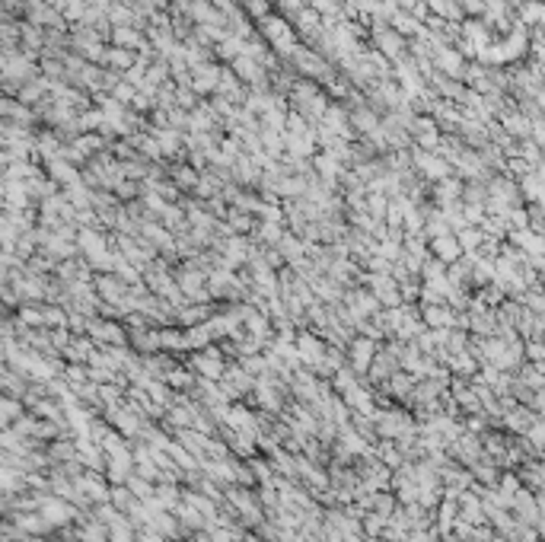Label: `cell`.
<instances>
[{
  "instance_id": "74e56055",
  "label": "cell",
  "mask_w": 545,
  "mask_h": 542,
  "mask_svg": "<svg viewBox=\"0 0 545 542\" xmlns=\"http://www.w3.org/2000/svg\"><path fill=\"white\" fill-rule=\"evenodd\" d=\"M210 338H214V335H210L208 322H204V326H195L192 332H188V348H204Z\"/></svg>"
},
{
  "instance_id": "e575fe53",
  "label": "cell",
  "mask_w": 545,
  "mask_h": 542,
  "mask_svg": "<svg viewBox=\"0 0 545 542\" xmlns=\"http://www.w3.org/2000/svg\"><path fill=\"white\" fill-rule=\"evenodd\" d=\"M19 326L23 328H39L45 326V310H32V306H19Z\"/></svg>"
},
{
  "instance_id": "9c48e42d",
  "label": "cell",
  "mask_w": 545,
  "mask_h": 542,
  "mask_svg": "<svg viewBox=\"0 0 545 542\" xmlns=\"http://www.w3.org/2000/svg\"><path fill=\"white\" fill-rule=\"evenodd\" d=\"M45 173H49V179H54L61 185V189H71V185L83 182V173H80L73 163H67L64 156H58V160H49L45 163Z\"/></svg>"
},
{
  "instance_id": "7dc6e473",
  "label": "cell",
  "mask_w": 545,
  "mask_h": 542,
  "mask_svg": "<svg viewBox=\"0 0 545 542\" xmlns=\"http://www.w3.org/2000/svg\"><path fill=\"white\" fill-rule=\"evenodd\" d=\"M383 526H386V517H383V513H373V517H367V533H373V536H377V533H383Z\"/></svg>"
},
{
  "instance_id": "8992f818",
  "label": "cell",
  "mask_w": 545,
  "mask_h": 542,
  "mask_svg": "<svg viewBox=\"0 0 545 542\" xmlns=\"http://www.w3.org/2000/svg\"><path fill=\"white\" fill-rule=\"evenodd\" d=\"M77 246H80V252H83V256L90 259V269H96V262H102V259L108 256L106 236H102L99 230H93V226H86V230H80V236H77Z\"/></svg>"
},
{
  "instance_id": "d4e9b609",
  "label": "cell",
  "mask_w": 545,
  "mask_h": 542,
  "mask_svg": "<svg viewBox=\"0 0 545 542\" xmlns=\"http://www.w3.org/2000/svg\"><path fill=\"white\" fill-rule=\"evenodd\" d=\"M138 16L141 13L134 10L131 4H121V0H115V4L108 6V23H112V29H118V26H134Z\"/></svg>"
},
{
  "instance_id": "e0dca14e",
  "label": "cell",
  "mask_w": 545,
  "mask_h": 542,
  "mask_svg": "<svg viewBox=\"0 0 545 542\" xmlns=\"http://www.w3.org/2000/svg\"><path fill=\"white\" fill-rule=\"evenodd\" d=\"M138 64V51H131V48H118V45H108L106 51V61H102V67H108V71H131V67Z\"/></svg>"
},
{
  "instance_id": "d6a6232c",
  "label": "cell",
  "mask_w": 545,
  "mask_h": 542,
  "mask_svg": "<svg viewBox=\"0 0 545 542\" xmlns=\"http://www.w3.org/2000/svg\"><path fill=\"white\" fill-rule=\"evenodd\" d=\"M160 338H163V348H166V351H185L188 348V335L175 332V328H163Z\"/></svg>"
},
{
  "instance_id": "3957f363",
  "label": "cell",
  "mask_w": 545,
  "mask_h": 542,
  "mask_svg": "<svg viewBox=\"0 0 545 542\" xmlns=\"http://www.w3.org/2000/svg\"><path fill=\"white\" fill-rule=\"evenodd\" d=\"M412 160H414V169L421 173V179H424V182H444V179H449V176H453V163L444 160L440 154L414 150Z\"/></svg>"
},
{
  "instance_id": "d6986e66",
  "label": "cell",
  "mask_w": 545,
  "mask_h": 542,
  "mask_svg": "<svg viewBox=\"0 0 545 542\" xmlns=\"http://www.w3.org/2000/svg\"><path fill=\"white\" fill-rule=\"evenodd\" d=\"M373 358H377V345H373V338H357V341L351 345V363L357 367V373L370 370Z\"/></svg>"
},
{
  "instance_id": "b9f144b4",
  "label": "cell",
  "mask_w": 545,
  "mask_h": 542,
  "mask_svg": "<svg viewBox=\"0 0 545 542\" xmlns=\"http://www.w3.org/2000/svg\"><path fill=\"white\" fill-rule=\"evenodd\" d=\"M166 383H169V386H179V389H185V386H195V376H188L185 373V370H169V373H166Z\"/></svg>"
},
{
  "instance_id": "4dcf8cb0",
  "label": "cell",
  "mask_w": 545,
  "mask_h": 542,
  "mask_svg": "<svg viewBox=\"0 0 545 542\" xmlns=\"http://www.w3.org/2000/svg\"><path fill=\"white\" fill-rule=\"evenodd\" d=\"M367 214H373L377 221H383V217L389 214V195L370 191V195H367Z\"/></svg>"
},
{
  "instance_id": "836d02e7",
  "label": "cell",
  "mask_w": 545,
  "mask_h": 542,
  "mask_svg": "<svg viewBox=\"0 0 545 542\" xmlns=\"http://www.w3.org/2000/svg\"><path fill=\"white\" fill-rule=\"evenodd\" d=\"M175 106L185 109V112H192V109L201 106V99H198V93H195L192 86H175Z\"/></svg>"
},
{
  "instance_id": "f6af8a7d",
  "label": "cell",
  "mask_w": 545,
  "mask_h": 542,
  "mask_svg": "<svg viewBox=\"0 0 545 542\" xmlns=\"http://www.w3.org/2000/svg\"><path fill=\"white\" fill-rule=\"evenodd\" d=\"M459 4H462V10H466V13H472V16L482 19V13H485L488 0H459Z\"/></svg>"
},
{
  "instance_id": "60d3db41",
  "label": "cell",
  "mask_w": 545,
  "mask_h": 542,
  "mask_svg": "<svg viewBox=\"0 0 545 542\" xmlns=\"http://www.w3.org/2000/svg\"><path fill=\"white\" fill-rule=\"evenodd\" d=\"M115 191H118L121 201H134V198L141 195V185H138V182H131V179H121L118 185H115Z\"/></svg>"
},
{
  "instance_id": "ac0fdd59",
  "label": "cell",
  "mask_w": 545,
  "mask_h": 542,
  "mask_svg": "<svg viewBox=\"0 0 545 542\" xmlns=\"http://www.w3.org/2000/svg\"><path fill=\"white\" fill-rule=\"evenodd\" d=\"M195 370H201L208 380H220L223 373H227V367H223V361H220V354H217V348H208L204 354H198L192 363Z\"/></svg>"
},
{
  "instance_id": "5bb4252c",
  "label": "cell",
  "mask_w": 545,
  "mask_h": 542,
  "mask_svg": "<svg viewBox=\"0 0 545 542\" xmlns=\"http://www.w3.org/2000/svg\"><path fill=\"white\" fill-rule=\"evenodd\" d=\"M188 16L195 19V26H227V16H223V13L217 10L210 0H192Z\"/></svg>"
},
{
  "instance_id": "ffe728a7",
  "label": "cell",
  "mask_w": 545,
  "mask_h": 542,
  "mask_svg": "<svg viewBox=\"0 0 545 542\" xmlns=\"http://www.w3.org/2000/svg\"><path fill=\"white\" fill-rule=\"evenodd\" d=\"M462 39L475 45V51L491 45V29H488L482 19H472V23H462Z\"/></svg>"
},
{
  "instance_id": "484cf974",
  "label": "cell",
  "mask_w": 545,
  "mask_h": 542,
  "mask_svg": "<svg viewBox=\"0 0 545 542\" xmlns=\"http://www.w3.org/2000/svg\"><path fill=\"white\" fill-rule=\"evenodd\" d=\"M277 249H281L284 262L300 265V262H303V259H306V252H310V243H300L297 236H284L281 243H277Z\"/></svg>"
},
{
  "instance_id": "ab89813d",
  "label": "cell",
  "mask_w": 545,
  "mask_h": 542,
  "mask_svg": "<svg viewBox=\"0 0 545 542\" xmlns=\"http://www.w3.org/2000/svg\"><path fill=\"white\" fill-rule=\"evenodd\" d=\"M392 393H396L399 399H408V396L414 393V386H412V380H408V373H396V376H392Z\"/></svg>"
},
{
  "instance_id": "ee69618b",
  "label": "cell",
  "mask_w": 545,
  "mask_h": 542,
  "mask_svg": "<svg viewBox=\"0 0 545 542\" xmlns=\"http://www.w3.org/2000/svg\"><path fill=\"white\" fill-rule=\"evenodd\" d=\"M118 396H121L118 386H108V383H106V386H99V399L106 402V406H115V402H118Z\"/></svg>"
},
{
  "instance_id": "5b68a950",
  "label": "cell",
  "mask_w": 545,
  "mask_h": 542,
  "mask_svg": "<svg viewBox=\"0 0 545 542\" xmlns=\"http://www.w3.org/2000/svg\"><path fill=\"white\" fill-rule=\"evenodd\" d=\"M220 74H223V64H217V61L195 64L192 67V90L198 96H214L217 86H220Z\"/></svg>"
},
{
  "instance_id": "c3c4849f",
  "label": "cell",
  "mask_w": 545,
  "mask_h": 542,
  "mask_svg": "<svg viewBox=\"0 0 545 542\" xmlns=\"http://www.w3.org/2000/svg\"><path fill=\"white\" fill-rule=\"evenodd\" d=\"M526 354H529V358H533V361H545V341H533Z\"/></svg>"
},
{
  "instance_id": "8fae6325",
  "label": "cell",
  "mask_w": 545,
  "mask_h": 542,
  "mask_svg": "<svg viewBox=\"0 0 545 542\" xmlns=\"http://www.w3.org/2000/svg\"><path fill=\"white\" fill-rule=\"evenodd\" d=\"M431 252H434V259H440V262H447V265L459 262V259L466 256V252H462V246H459V236H456V233H444V236L431 239Z\"/></svg>"
},
{
  "instance_id": "52a82bcc",
  "label": "cell",
  "mask_w": 545,
  "mask_h": 542,
  "mask_svg": "<svg viewBox=\"0 0 545 542\" xmlns=\"http://www.w3.org/2000/svg\"><path fill=\"white\" fill-rule=\"evenodd\" d=\"M86 332H90L93 341H102V345H112V348H125L128 345V335L121 332L118 322H106V319H93L90 326H86Z\"/></svg>"
},
{
  "instance_id": "f546056e",
  "label": "cell",
  "mask_w": 545,
  "mask_h": 542,
  "mask_svg": "<svg viewBox=\"0 0 545 542\" xmlns=\"http://www.w3.org/2000/svg\"><path fill=\"white\" fill-rule=\"evenodd\" d=\"M255 236L262 239V243H268V246H277L284 239V226L281 224H268V221H262L255 226Z\"/></svg>"
},
{
  "instance_id": "44dd1931",
  "label": "cell",
  "mask_w": 545,
  "mask_h": 542,
  "mask_svg": "<svg viewBox=\"0 0 545 542\" xmlns=\"http://www.w3.org/2000/svg\"><path fill=\"white\" fill-rule=\"evenodd\" d=\"M169 182L179 185L182 191H195V189H198V182H201V173H198L195 166H185V163H179V166L169 169Z\"/></svg>"
},
{
  "instance_id": "cb8c5ba5",
  "label": "cell",
  "mask_w": 545,
  "mask_h": 542,
  "mask_svg": "<svg viewBox=\"0 0 545 542\" xmlns=\"http://www.w3.org/2000/svg\"><path fill=\"white\" fill-rule=\"evenodd\" d=\"M399 373V358L396 354H377L373 358V363H370V376L373 380H389V376H396Z\"/></svg>"
},
{
  "instance_id": "83f0119b",
  "label": "cell",
  "mask_w": 545,
  "mask_h": 542,
  "mask_svg": "<svg viewBox=\"0 0 545 542\" xmlns=\"http://www.w3.org/2000/svg\"><path fill=\"white\" fill-rule=\"evenodd\" d=\"M61 354H64V358L71 361V363H83V361H90V358H93V338H73Z\"/></svg>"
},
{
  "instance_id": "9a60e30c",
  "label": "cell",
  "mask_w": 545,
  "mask_h": 542,
  "mask_svg": "<svg viewBox=\"0 0 545 542\" xmlns=\"http://www.w3.org/2000/svg\"><path fill=\"white\" fill-rule=\"evenodd\" d=\"M108 45L118 48H131V51H141L147 45V36L138 29V26H118V29L108 32Z\"/></svg>"
},
{
  "instance_id": "f1b7e54d",
  "label": "cell",
  "mask_w": 545,
  "mask_h": 542,
  "mask_svg": "<svg viewBox=\"0 0 545 542\" xmlns=\"http://www.w3.org/2000/svg\"><path fill=\"white\" fill-rule=\"evenodd\" d=\"M456 236H459L462 252H475L479 246H485V230H482V226H466V230H459Z\"/></svg>"
},
{
  "instance_id": "4fadbf2b",
  "label": "cell",
  "mask_w": 545,
  "mask_h": 542,
  "mask_svg": "<svg viewBox=\"0 0 545 542\" xmlns=\"http://www.w3.org/2000/svg\"><path fill=\"white\" fill-rule=\"evenodd\" d=\"M510 246H520L526 256L542 259V256H545V233H536V230H510Z\"/></svg>"
},
{
  "instance_id": "f35d334b",
  "label": "cell",
  "mask_w": 545,
  "mask_h": 542,
  "mask_svg": "<svg viewBox=\"0 0 545 542\" xmlns=\"http://www.w3.org/2000/svg\"><path fill=\"white\" fill-rule=\"evenodd\" d=\"M392 501H396L392 495H373V498H367L364 504H370V507H373V511H377V513H383V517H389V513H392Z\"/></svg>"
},
{
  "instance_id": "d590c367",
  "label": "cell",
  "mask_w": 545,
  "mask_h": 542,
  "mask_svg": "<svg viewBox=\"0 0 545 542\" xmlns=\"http://www.w3.org/2000/svg\"><path fill=\"white\" fill-rule=\"evenodd\" d=\"M108 501L115 504V511H131L134 507V491L131 488H112Z\"/></svg>"
},
{
  "instance_id": "2e32d148",
  "label": "cell",
  "mask_w": 545,
  "mask_h": 542,
  "mask_svg": "<svg viewBox=\"0 0 545 542\" xmlns=\"http://www.w3.org/2000/svg\"><path fill=\"white\" fill-rule=\"evenodd\" d=\"M96 293L106 300V303H118V300L128 293V284L118 278V274H108L106 271V274H99V278H96Z\"/></svg>"
},
{
  "instance_id": "7402d4cb",
  "label": "cell",
  "mask_w": 545,
  "mask_h": 542,
  "mask_svg": "<svg viewBox=\"0 0 545 542\" xmlns=\"http://www.w3.org/2000/svg\"><path fill=\"white\" fill-rule=\"evenodd\" d=\"M389 26H392V29L399 32V36H405L408 42H412V39H418L421 32H424V26H421L418 19H414V16H412V13H408V10H399L396 16H392V23H389Z\"/></svg>"
},
{
  "instance_id": "ba28073f",
  "label": "cell",
  "mask_w": 545,
  "mask_h": 542,
  "mask_svg": "<svg viewBox=\"0 0 545 542\" xmlns=\"http://www.w3.org/2000/svg\"><path fill=\"white\" fill-rule=\"evenodd\" d=\"M462 191H466V182L449 176L444 182H434V201H437L440 211H447V208H453V204L462 201Z\"/></svg>"
},
{
  "instance_id": "7c38bea8",
  "label": "cell",
  "mask_w": 545,
  "mask_h": 542,
  "mask_svg": "<svg viewBox=\"0 0 545 542\" xmlns=\"http://www.w3.org/2000/svg\"><path fill=\"white\" fill-rule=\"evenodd\" d=\"M380 121H383V115L377 112V109H370L364 102V106H351V128L357 131L360 137H367V134H373L380 128Z\"/></svg>"
},
{
  "instance_id": "7a4b0ae2",
  "label": "cell",
  "mask_w": 545,
  "mask_h": 542,
  "mask_svg": "<svg viewBox=\"0 0 545 542\" xmlns=\"http://www.w3.org/2000/svg\"><path fill=\"white\" fill-rule=\"evenodd\" d=\"M370 45L377 48L380 54H386L389 61H396V64L412 54L408 51V39L399 36L389 23H380V19H370Z\"/></svg>"
},
{
  "instance_id": "6da1fadb",
  "label": "cell",
  "mask_w": 545,
  "mask_h": 542,
  "mask_svg": "<svg viewBox=\"0 0 545 542\" xmlns=\"http://www.w3.org/2000/svg\"><path fill=\"white\" fill-rule=\"evenodd\" d=\"M290 67H294L303 80H316V84H322V80H329L332 74H335V67H332L312 45H297L294 54H290Z\"/></svg>"
},
{
  "instance_id": "4316f807",
  "label": "cell",
  "mask_w": 545,
  "mask_h": 542,
  "mask_svg": "<svg viewBox=\"0 0 545 542\" xmlns=\"http://www.w3.org/2000/svg\"><path fill=\"white\" fill-rule=\"evenodd\" d=\"M542 16H545V0H523L520 10H516V19L523 26H533V29L542 23Z\"/></svg>"
},
{
  "instance_id": "bcb514c9",
  "label": "cell",
  "mask_w": 545,
  "mask_h": 542,
  "mask_svg": "<svg viewBox=\"0 0 545 542\" xmlns=\"http://www.w3.org/2000/svg\"><path fill=\"white\" fill-rule=\"evenodd\" d=\"M16 415H19V402H16V396H6V399H4V421H13Z\"/></svg>"
},
{
  "instance_id": "8d00e7d4",
  "label": "cell",
  "mask_w": 545,
  "mask_h": 542,
  "mask_svg": "<svg viewBox=\"0 0 545 542\" xmlns=\"http://www.w3.org/2000/svg\"><path fill=\"white\" fill-rule=\"evenodd\" d=\"M71 322V316H67L61 306H45V326L49 328H61V326H67Z\"/></svg>"
},
{
  "instance_id": "277c9868",
  "label": "cell",
  "mask_w": 545,
  "mask_h": 542,
  "mask_svg": "<svg viewBox=\"0 0 545 542\" xmlns=\"http://www.w3.org/2000/svg\"><path fill=\"white\" fill-rule=\"evenodd\" d=\"M434 67H437L444 77L449 80H466V67H469V61H466V54H459L453 45H440L437 51H434Z\"/></svg>"
},
{
  "instance_id": "603a6c76",
  "label": "cell",
  "mask_w": 545,
  "mask_h": 542,
  "mask_svg": "<svg viewBox=\"0 0 545 542\" xmlns=\"http://www.w3.org/2000/svg\"><path fill=\"white\" fill-rule=\"evenodd\" d=\"M424 326H431V328H447V326H456V316H453V310L449 306H440V303H431V306H424Z\"/></svg>"
},
{
  "instance_id": "1f68e13d",
  "label": "cell",
  "mask_w": 545,
  "mask_h": 542,
  "mask_svg": "<svg viewBox=\"0 0 545 542\" xmlns=\"http://www.w3.org/2000/svg\"><path fill=\"white\" fill-rule=\"evenodd\" d=\"M208 316H210V310L204 303L188 306V310H179V322H182V326H204Z\"/></svg>"
},
{
  "instance_id": "7bdbcfd3",
  "label": "cell",
  "mask_w": 545,
  "mask_h": 542,
  "mask_svg": "<svg viewBox=\"0 0 545 542\" xmlns=\"http://www.w3.org/2000/svg\"><path fill=\"white\" fill-rule=\"evenodd\" d=\"M258 217H262V221H268V224H281V221H284L281 208H277V204H271V201H265V204H262Z\"/></svg>"
},
{
  "instance_id": "30bf717a",
  "label": "cell",
  "mask_w": 545,
  "mask_h": 542,
  "mask_svg": "<svg viewBox=\"0 0 545 542\" xmlns=\"http://www.w3.org/2000/svg\"><path fill=\"white\" fill-rule=\"evenodd\" d=\"M312 166H316V173H319V182L332 185V189H335L338 179L345 176V163L338 160L335 154H329V150H325V154H319L316 160H312Z\"/></svg>"
}]
</instances>
